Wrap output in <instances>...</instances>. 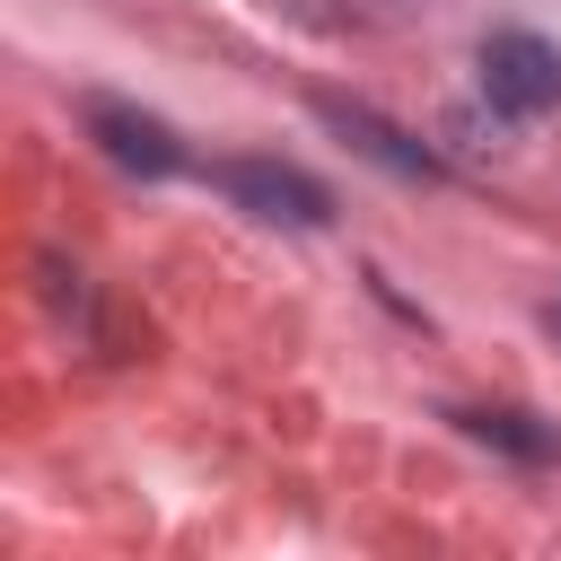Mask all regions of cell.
<instances>
[{"label": "cell", "mask_w": 561, "mask_h": 561, "mask_svg": "<svg viewBox=\"0 0 561 561\" xmlns=\"http://www.w3.org/2000/svg\"><path fill=\"white\" fill-rule=\"evenodd\" d=\"M482 96L508 123H543L561 105V44H543L535 26H500L482 35Z\"/></svg>", "instance_id": "cell-1"}, {"label": "cell", "mask_w": 561, "mask_h": 561, "mask_svg": "<svg viewBox=\"0 0 561 561\" xmlns=\"http://www.w3.org/2000/svg\"><path fill=\"white\" fill-rule=\"evenodd\" d=\"M219 193H228L237 210L272 219V228H324V219H333V193H324L316 175L280 167V158H228V167H219Z\"/></svg>", "instance_id": "cell-2"}, {"label": "cell", "mask_w": 561, "mask_h": 561, "mask_svg": "<svg viewBox=\"0 0 561 561\" xmlns=\"http://www.w3.org/2000/svg\"><path fill=\"white\" fill-rule=\"evenodd\" d=\"M88 140H96L123 175H175V167H184L175 131H167L158 114H140V105H114V96H96V105H88Z\"/></svg>", "instance_id": "cell-3"}, {"label": "cell", "mask_w": 561, "mask_h": 561, "mask_svg": "<svg viewBox=\"0 0 561 561\" xmlns=\"http://www.w3.org/2000/svg\"><path fill=\"white\" fill-rule=\"evenodd\" d=\"M316 114H324V123H333V131H342V140H351L359 158H377V167H394L403 184H430V175H438V158H430L421 140H403L394 123H377L368 105H342V96H324Z\"/></svg>", "instance_id": "cell-4"}, {"label": "cell", "mask_w": 561, "mask_h": 561, "mask_svg": "<svg viewBox=\"0 0 561 561\" xmlns=\"http://www.w3.org/2000/svg\"><path fill=\"white\" fill-rule=\"evenodd\" d=\"M456 421H465V438H482V447H500V456H517V465H552V456H561V438H552L535 412L473 403V412H456Z\"/></svg>", "instance_id": "cell-5"}, {"label": "cell", "mask_w": 561, "mask_h": 561, "mask_svg": "<svg viewBox=\"0 0 561 561\" xmlns=\"http://www.w3.org/2000/svg\"><path fill=\"white\" fill-rule=\"evenodd\" d=\"M552 333H561V307H552Z\"/></svg>", "instance_id": "cell-6"}]
</instances>
